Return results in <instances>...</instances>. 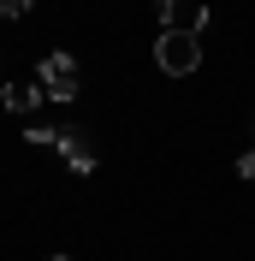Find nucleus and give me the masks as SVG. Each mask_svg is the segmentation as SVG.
<instances>
[{"label":"nucleus","mask_w":255,"mask_h":261,"mask_svg":"<svg viewBox=\"0 0 255 261\" xmlns=\"http://www.w3.org/2000/svg\"><path fill=\"white\" fill-rule=\"evenodd\" d=\"M48 261H71V255H48Z\"/></svg>","instance_id":"9"},{"label":"nucleus","mask_w":255,"mask_h":261,"mask_svg":"<svg viewBox=\"0 0 255 261\" xmlns=\"http://www.w3.org/2000/svg\"><path fill=\"white\" fill-rule=\"evenodd\" d=\"M238 178H255V148H249V154L238 161Z\"/></svg>","instance_id":"8"},{"label":"nucleus","mask_w":255,"mask_h":261,"mask_svg":"<svg viewBox=\"0 0 255 261\" xmlns=\"http://www.w3.org/2000/svg\"><path fill=\"white\" fill-rule=\"evenodd\" d=\"M60 161L71 166V172H78V178H89V172H95V137H89V130H60Z\"/></svg>","instance_id":"3"},{"label":"nucleus","mask_w":255,"mask_h":261,"mask_svg":"<svg viewBox=\"0 0 255 261\" xmlns=\"http://www.w3.org/2000/svg\"><path fill=\"white\" fill-rule=\"evenodd\" d=\"M160 12V30H208V6H196V0H155Z\"/></svg>","instance_id":"4"},{"label":"nucleus","mask_w":255,"mask_h":261,"mask_svg":"<svg viewBox=\"0 0 255 261\" xmlns=\"http://www.w3.org/2000/svg\"><path fill=\"white\" fill-rule=\"evenodd\" d=\"M36 83H42V95L48 101H78V60H71V54H48V60H42V71H36Z\"/></svg>","instance_id":"2"},{"label":"nucleus","mask_w":255,"mask_h":261,"mask_svg":"<svg viewBox=\"0 0 255 261\" xmlns=\"http://www.w3.org/2000/svg\"><path fill=\"white\" fill-rule=\"evenodd\" d=\"M0 101H6V107H12V113H36V107H42V101H48V95H42V83H6V89H0Z\"/></svg>","instance_id":"5"},{"label":"nucleus","mask_w":255,"mask_h":261,"mask_svg":"<svg viewBox=\"0 0 255 261\" xmlns=\"http://www.w3.org/2000/svg\"><path fill=\"white\" fill-rule=\"evenodd\" d=\"M30 6H36V0H0V18H12V24H18V18L30 12Z\"/></svg>","instance_id":"7"},{"label":"nucleus","mask_w":255,"mask_h":261,"mask_svg":"<svg viewBox=\"0 0 255 261\" xmlns=\"http://www.w3.org/2000/svg\"><path fill=\"white\" fill-rule=\"evenodd\" d=\"M155 65L166 77H190L196 65H202V36L196 30H160L155 36Z\"/></svg>","instance_id":"1"},{"label":"nucleus","mask_w":255,"mask_h":261,"mask_svg":"<svg viewBox=\"0 0 255 261\" xmlns=\"http://www.w3.org/2000/svg\"><path fill=\"white\" fill-rule=\"evenodd\" d=\"M24 143H30V148H54V143H60V125H30Z\"/></svg>","instance_id":"6"}]
</instances>
